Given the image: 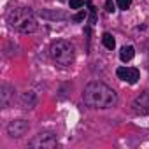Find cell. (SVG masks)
Returning a JSON list of instances; mask_svg holds the SVG:
<instances>
[{
    "label": "cell",
    "mask_w": 149,
    "mask_h": 149,
    "mask_svg": "<svg viewBox=\"0 0 149 149\" xmlns=\"http://www.w3.org/2000/svg\"><path fill=\"white\" fill-rule=\"evenodd\" d=\"M84 6V0H70V9H81Z\"/></svg>",
    "instance_id": "cell-14"
},
{
    "label": "cell",
    "mask_w": 149,
    "mask_h": 149,
    "mask_svg": "<svg viewBox=\"0 0 149 149\" xmlns=\"http://www.w3.org/2000/svg\"><path fill=\"white\" fill-rule=\"evenodd\" d=\"M83 100L86 105H90L93 109H107V107L116 105L118 95L107 84L93 81V83L86 84V88L83 91Z\"/></svg>",
    "instance_id": "cell-1"
},
{
    "label": "cell",
    "mask_w": 149,
    "mask_h": 149,
    "mask_svg": "<svg viewBox=\"0 0 149 149\" xmlns=\"http://www.w3.org/2000/svg\"><path fill=\"white\" fill-rule=\"evenodd\" d=\"M130 6H132V0H118V7L123 11H126Z\"/></svg>",
    "instance_id": "cell-13"
},
{
    "label": "cell",
    "mask_w": 149,
    "mask_h": 149,
    "mask_svg": "<svg viewBox=\"0 0 149 149\" xmlns=\"http://www.w3.org/2000/svg\"><path fill=\"white\" fill-rule=\"evenodd\" d=\"M102 42H104V46H105L107 49H114V47H116V40H114V37H112L111 33H107V32L102 35Z\"/></svg>",
    "instance_id": "cell-12"
},
{
    "label": "cell",
    "mask_w": 149,
    "mask_h": 149,
    "mask_svg": "<svg viewBox=\"0 0 149 149\" xmlns=\"http://www.w3.org/2000/svg\"><path fill=\"white\" fill-rule=\"evenodd\" d=\"M49 54L53 58V61H56L61 67H68L74 63V58H76V51H74V46L68 40L58 39L51 44L49 47Z\"/></svg>",
    "instance_id": "cell-3"
},
{
    "label": "cell",
    "mask_w": 149,
    "mask_h": 149,
    "mask_svg": "<svg viewBox=\"0 0 149 149\" xmlns=\"http://www.w3.org/2000/svg\"><path fill=\"white\" fill-rule=\"evenodd\" d=\"M28 128H30L28 121H25V119H16V121H11V123L7 125V133H9V137H13V139H19V137H23V135L28 132Z\"/></svg>",
    "instance_id": "cell-4"
},
{
    "label": "cell",
    "mask_w": 149,
    "mask_h": 149,
    "mask_svg": "<svg viewBox=\"0 0 149 149\" xmlns=\"http://www.w3.org/2000/svg\"><path fill=\"white\" fill-rule=\"evenodd\" d=\"M11 98H14V88L9 84H2V93H0V102L4 107L11 104Z\"/></svg>",
    "instance_id": "cell-8"
},
{
    "label": "cell",
    "mask_w": 149,
    "mask_h": 149,
    "mask_svg": "<svg viewBox=\"0 0 149 149\" xmlns=\"http://www.w3.org/2000/svg\"><path fill=\"white\" fill-rule=\"evenodd\" d=\"M114 7H116V6H114L112 0H107V2H105V11H107V13H114V11H116Z\"/></svg>",
    "instance_id": "cell-15"
},
{
    "label": "cell",
    "mask_w": 149,
    "mask_h": 149,
    "mask_svg": "<svg viewBox=\"0 0 149 149\" xmlns=\"http://www.w3.org/2000/svg\"><path fill=\"white\" fill-rule=\"evenodd\" d=\"M132 107H133V112H135V114H140V116L149 114V91L140 93V95L133 100Z\"/></svg>",
    "instance_id": "cell-6"
},
{
    "label": "cell",
    "mask_w": 149,
    "mask_h": 149,
    "mask_svg": "<svg viewBox=\"0 0 149 149\" xmlns=\"http://www.w3.org/2000/svg\"><path fill=\"white\" fill-rule=\"evenodd\" d=\"M133 54H135V49H133L132 46H125V47L119 51V58H121V61H130V60L133 58Z\"/></svg>",
    "instance_id": "cell-10"
},
{
    "label": "cell",
    "mask_w": 149,
    "mask_h": 149,
    "mask_svg": "<svg viewBox=\"0 0 149 149\" xmlns=\"http://www.w3.org/2000/svg\"><path fill=\"white\" fill-rule=\"evenodd\" d=\"M116 74H118L119 79H123V81H126V83H130V84H135V83L139 81V77H140L139 70H137V68H130V67H119V68L116 70Z\"/></svg>",
    "instance_id": "cell-7"
},
{
    "label": "cell",
    "mask_w": 149,
    "mask_h": 149,
    "mask_svg": "<svg viewBox=\"0 0 149 149\" xmlns=\"http://www.w3.org/2000/svg\"><path fill=\"white\" fill-rule=\"evenodd\" d=\"M90 14H91V23H95L97 21V11H95L93 6H90Z\"/></svg>",
    "instance_id": "cell-17"
},
{
    "label": "cell",
    "mask_w": 149,
    "mask_h": 149,
    "mask_svg": "<svg viewBox=\"0 0 149 149\" xmlns=\"http://www.w3.org/2000/svg\"><path fill=\"white\" fill-rule=\"evenodd\" d=\"M56 135H53V133H39L32 142H30V146L32 147H40V149H51V147H54L56 146Z\"/></svg>",
    "instance_id": "cell-5"
},
{
    "label": "cell",
    "mask_w": 149,
    "mask_h": 149,
    "mask_svg": "<svg viewBox=\"0 0 149 149\" xmlns=\"http://www.w3.org/2000/svg\"><path fill=\"white\" fill-rule=\"evenodd\" d=\"M7 23L21 33H30V32L37 30L35 16H33L32 9H28V7H13V9H9Z\"/></svg>",
    "instance_id": "cell-2"
},
{
    "label": "cell",
    "mask_w": 149,
    "mask_h": 149,
    "mask_svg": "<svg viewBox=\"0 0 149 149\" xmlns=\"http://www.w3.org/2000/svg\"><path fill=\"white\" fill-rule=\"evenodd\" d=\"M21 100H23V105L26 107V109H32L33 105H35V95L32 93V91H28V93H25L23 97H21Z\"/></svg>",
    "instance_id": "cell-11"
},
{
    "label": "cell",
    "mask_w": 149,
    "mask_h": 149,
    "mask_svg": "<svg viewBox=\"0 0 149 149\" xmlns=\"http://www.w3.org/2000/svg\"><path fill=\"white\" fill-rule=\"evenodd\" d=\"M83 19H86V11H79L74 16V21H83Z\"/></svg>",
    "instance_id": "cell-16"
},
{
    "label": "cell",
    "mask_w": 149,
    "mask_h": 149,
    "mask_svg": "<svg viewBox=\"0 0 149 149\" xmlns=\"http://www.w3.org/2000/svg\"><path fill=\"white\" fill-rule=\"evenodd\" d=\"M39 16L46 18V19H68V14L67 13H61V11H51V9H42L39 13Z\"/></svg>",
    "instance_id": "cell-9"
}]
</instances>
